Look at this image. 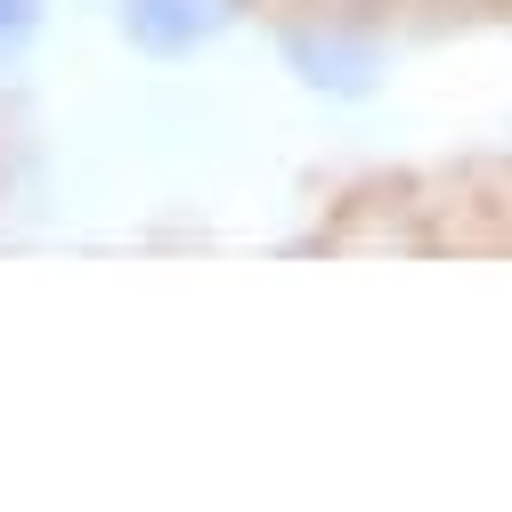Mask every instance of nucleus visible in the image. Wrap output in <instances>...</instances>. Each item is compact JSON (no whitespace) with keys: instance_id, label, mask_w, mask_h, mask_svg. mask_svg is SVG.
<instances>
[{"instance_id":"f257e3e1","label":"nucleus","mask_w":512,"mask_h":512,"mask_svg":"<svg viewBox=\"0 0 512 512\" xmlns=\"http://www.w3.org/2000/svg\"><path fill=\"white\" fill-rule=\"evenodd\" d=\"M114 17H122V41L147 57H196L244 17V0H114Z\"/></svg>"},{"instance_id":"f03ea898","label":"nucleus","mask_w":512,"mask_h":512,"mask_svg":"<svg viewBox=\"0 0 512 512\" xmlns=\"http://www.w3.org/2000/svg\"><path fill=\"white\" fill-rule=\"evenodd\" d=\"M285 57H293V74L309 90H334V98H366L374 74H382V49L358 41V33H342V25H293Z\"/></svg>"},{"instance_id":"7ed1b4c3","label":"nucleus","mask_w":512,"mask_h":512,"mask_svg":"<svg viewBox=\"0 0 512 512\" xmlns=\"http://www.w3.org/2000/svg\"><path fill=\"white\" fill-rule=\"evenodd\" d=\"M33 33H41V0H0V74L33 49Z\"/></svg>"}]
</instances>
